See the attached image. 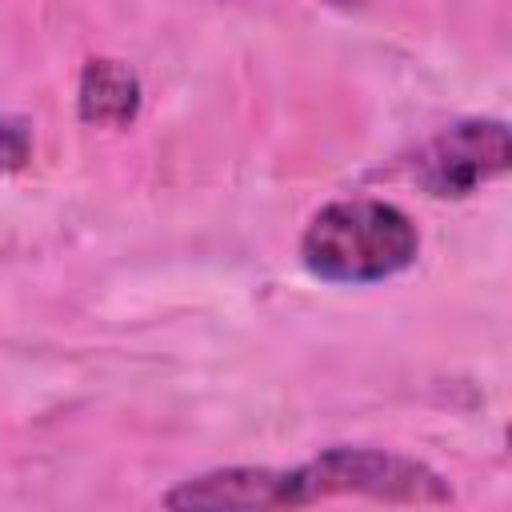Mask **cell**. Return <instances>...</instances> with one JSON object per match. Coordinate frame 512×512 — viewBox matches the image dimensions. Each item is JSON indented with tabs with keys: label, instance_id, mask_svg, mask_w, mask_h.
Segmentation results:
<instances>
[{
	"label": "cell",
	"instance_id": "obj_2",
	"mask_svg": "<svg viewBox=\"0 0 512 512\" xmlns=\"http://www.w3.org/2000/svg\"><path fill=\"white\" fill-rule=\"evenodd\" d=\"M316 500L324 496H368L384 504H448L452 488L448 480L428 468L424 460L388 452V448H368V444H332L316 460L304 464Z\"/></svg>",
	"mask_w": 512,
	"mask_h": 512
},
{
	"label": "cell",
	"instance_id": "obj_5",
	"mask_svg": "<svg viewBox=\"0 0 512 512\" xmlns=\"http://www.w3.org/2000/svg\"><path fill=\"white\" fill-rule=\"evenodd\" d=\"M80 120L100 128H124L140 112V80L128 64L96 56L80 72Z\"/></svg>",
	"mask_w": 512,
	"mask_h": 512
},
{
	"label": "cell",
	"instance_id": "obj_3",
	"mask_svg": "<svg viewBox=\"0 0 512 512\" xmlns=\"http://www.w3.org/2000/svg\"><path fill=\"white\" fill-rule=\"evenodd\" d=\"M316 504L304 464L296 468H256L232 464L180 480L168 496V512H300Z\"/></svg>",
	"mask_w": 512,
	"mask_h": 512
},
{
	"label": "cell",
	"instance_id": "obj_4",
	"mask_svg": "<svg viewBox=\"0 0 512 512\" xmlns=\"http://www.w3.org/2000/svg\"><path fill=\"white\" fill-rule=\"evenodd\" d=\"M512 160V140L504 120H460L436 132L412 160V176L428 196H468Z\"/></svg>",
	"mask_w": 512,
	"mask_h": 512
},
{
	"label": "cell",
	"instance_id": "obj_1",
	"mask_svg": "<svg viewBox=\"0 0 512 512\" xmlns=\"http://www.w3.org/2000/svg\"><path fill=\"white\" fill-rule=\"evenodd\" d=\"M420 252L412 216L388 200L356 196L324 204L300 236V260L332 284H376L404 272Z\"/></svg>",
	"mask_w": 512,
	"mask_h": 512
},
{
	"label": "cell",
	"instance_id": "obj_6",
	"mask_svg": "<svg viewBox=\"0 0 512 512\" xmlns=\"http://www.w3.org/2000/svg\"><path fill=\"white\" fill-rule=\"evenodd\" d=\"M32 152V132L20 116H0V172H12V168H24Z\"/></svg>",
	"mask_w": 512,
	"mask_h": 512
}]
</instances>
